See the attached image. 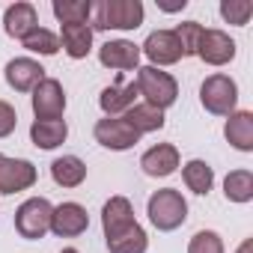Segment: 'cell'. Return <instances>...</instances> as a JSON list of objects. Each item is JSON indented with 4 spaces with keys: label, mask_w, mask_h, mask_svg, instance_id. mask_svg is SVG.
Segmentation results:
<instances>
[{
    "label": "cell",
    "mask_w": 253,
    "mask_h": 253,
    "mask_svg": "<svg viewBox=\"0 0 253 253\" xmlns=\"http://www.w3.org/2000/svg\"><path fill=\"white\" fill-rule=\"evenodd\" d=\"M137 92L146 98V104L158 107V110H167L176 104L179 98V84L170 72H161L155 66H140L137 69Z\"/></svg>",
    "instance_id": "obj_3"
},
{
    "label": "cell",
    "mask_w": 253,
    "mask_h": 253,
    "mask_svg": "<svg viewBox=\"0 0 253 253\" xmlns=\"http://www.w3.org/2000/svg\"><path fill=\"white\" fill-rule=\"evenodd\" d=\"M223 194L229 203H250L253 200V173L250 170H232L223 179Z\"/></svg>",
    "instance_id": "obj_26"
},
{
    "label": "cell",
    "mask_w": 253,
    "mask_h": 253,
    "mask_svg": "<svg viewBox=\"0 0 253 253\" xmlns=\"http://www.w3.org/2000/svg\"><path fill=\"white\" fill-rule=\"evenodd\" d=\"M89 229V214L81 203H60L51 214V232L60 238H75Z\"/></svg>",
    "instance_id": "obj_12"
},
{
    "label": "cell",
    "mask_w": 253,
    "mask_h": 253,
    "mask_svg": "<svg viewBox=\"0 0 253 253\" xmlns=\"http://www.w3.org/2000/svg\"><path fill=\"white\" fill-rule=\"evenodd\" d=\"M69 137V125L66 119H33L30 125V140L39 149H57Z\"/></svg>",
    "instance_id": "obj_18"
},
{
    "label": "cell",
    "mask_w": 253,
    "mask_h": 253,
    "mask_svg": "<svg viewBox=\"0 0 253 253\" xmlns=\"http://www.w3.org/2000/svg\"><path fill=\"white\" fill-rule=\"evenodd\" d=\"M122 119L131 125V128L143 137V134H149V131H161L164 128V110H158V107H152V104H134V107H128L122 113Z\"/></svg>",
    "instance_id": "obj_21"
},
{
    "label": "cell",
    "mask_w": 253,
    "mask_h": 253,
    "mask_svg": "<svg viewBox=\"0 0 253 253\" xmlns=\"http://www.w3.org/2000/svg\"><path fill=\"white\" fill-rule=\"evenodd\" d=\"M188 253H223V238H220L214 229H200V232L191 238Z\"/></svg>",
    "instance_id": "obj_30"
},
{
    "label": "cell",
    "mask_w": 253,
    "mask_h": 253,
    "mask_svg": "<svg viewBox=\"0 0 253 253\" xmlns=\"http://www.w3.org/2000/svg\"><path fill=\"white\" fill-rule=\"evenodd\" d=\"M63 253H81V250H75V247H66V250H63Z\"/></svg>",
    "instance_id": "obj_34"
},
{
    "label": "cell",
    "mask_w": 253,
    "mask_h": 253,
    "mask_svg": "<svg viewBox=\"0 0 253 253\" xmlns=\"http://www.w3.org/2000/svg\"><path fill=\"white\" fill-rule=\"evenodd\" d=\"M98 63L104 69H116V72H137L140 69V45L128 42V39H110L98 48Z\"/></svg>",
    "instance_id": "obj_10"
},
{
    "label": "cell",
    "mask_w": 253,
    "mask_h": 253,
    "mask_svg": "<svg viewBox=\"0 0 253 253\" xmlns=\"http://www.w3.org/2000/svg\"><path fill=\"white\" fill-rule=\"evenodd\" d=\"M253 15V3L250 0H223L220 3V18L226 24H235V27H244Z\"/></svg>",
    "instance_id": "obj_28"
},
{
    "label": "cell",
    "mask_w": 253,
    "mask_h": 253,
    "mask_svg": "<svg viewBox=\"0 0 253 253\" xmlns=\"http://www.w3.org/2000/svg\"><path fill=\"white\" fill-rule=\"evenodd\" d=\"M197 57L209 66H226L235 57V42L223 30H203L200 45H197Z\"/></svg>",
    "instance_id": "obj_13"
},
{
    "label": "cell",
    "mask_w": 253,
    "mask_h": 253,
    "mask_svg": "<svg viewBox=\"0 0 253 253\" xmlns=\"http://www.w3.org/2000/svg\"><path fill=\"white\" fill-rule=\"evenodd\" d=\"M140 54H146L155 69L158 66H173V63H179L185 57L173 30H155V33H149L146 42L140 45Z\"/></svg>",
    "instance_id": "obj_9"
},
{
    "label": "cell",
    "mask_w": 253,
    "mask_h": 253,
    "mask_svg": "<svg viewBox=\"0 0 253 253\" xmlns=\"http://www.w3.org/2000/svg\"><path fill=\"white\" fill-rule=\"evenodd\" d=\"M92 30H137L143 24L140 0H101L92 3Z\"/></svg>",
    "instance_id": "obj_1"
},
{
    "label": "cell",
    "mask_w": 253,
    "mask_h": 253,
    "mask_svg": "<svg viewBox=\"0 0 253 253\" xmlns=\"http://www.w3.org/2000/svg\"><path fill=\"white\" fill-rule=\"evenodd\" d=\"M200 101L214 116H229L238 104V86L229 75H209L200 86Z\"/></svg>",
    "instance_id": "obj_5"
},
{
    "label": "cell",
    "mask_w": 253,
    "mask_h": 253,
    "mask_svg": "<svg viewBox=\"0 0 253 253\" xmlns=\"http://www.w3.org/2000/svg\"><path fill=\"white\" fill-rule=\"evenodd\" d=\"M33 113L36 119H63V110H66V92H63V84L57 78H45L39 81V86L33 89Z\"/></svg>",
    "instance_id": "obj_8"
},
{
    "label": "cell",
    "mask_w": 253,
    "mask_h": 253,
    "mask_svg": "<svg viewBox=\"0 0 253 253\" xmlns=\"http://www.w3.org/2000/svg\"><path fill=\"white\" fill-rule=\"evenodd\" d=\"M6 84L15 89V92H33L39 86V81H45V69L30 60V57H15L6 63Z\"/></svg>",
    "instance_id": "obj_14"
},
{
    "label": "cell",
    "mask_w": 253,
    "mask_h": 253,
    "mask_svg": "<svg viewBox=\"0 0 253 253\" xmlns=\"http://www.w3.org/2000/svg\"><path fill=\"white\" fill-rule=\"evenodd\" d=\"M60 48L72 60H84L92 51V27L89 24H63V30H60Z\"/></svg>",
    "instance_id": "obj_20"
},
{
    "label": "cell",
    "mask_w": 253,
    "mask_h": 253,
    "mask_svg": "<svg viewBox=\"0 0 253 253\" xmlns=\"http://www.w3.org/2000/svg\"><path fill=\"white\" fill-rule=\"evenodd\" d=\"M146 214H149V220H152L155 229L173 232V229H179V226L188 220V203H185L182 191H176V188H161V191H155V194L149 197Z\"/></svg>",
    "instance_id": "obj_2"
},
{
    "label": "cell",
    "mask_w": 253,
    "mask_h": 253,
    "mask_svg": "<svg viewBox=\"0 0 253 253\" xmlns=\"http://www.w3.org/2000/svg\"><path fill=\"white\" fill-rule=\"evenodd\" d=\"M182 179H185L188 191H194V194L206 197V194L211 191V185H214V170H211L206 161L194 158V161H188V164L182 167Z\"/></svg>",
    "instance_id": "obj_23"
},
{
    "label": "cell",
    "mask_w": 253,
    "mask_h": 253,
    "mask_svg": "<svg viewBox=\"0 0 253 253\" xmlns=\"http://www.w3.org/2000/svg\"><path fill=\"white\" fill-rule=\"evenodd\" d=\"M3 27L12 39H24L30 30L39 27V12L33 3H12L6 12H3Z\"/></svg>",
    "instance_id": "obj_19"
},
{
    "label": "cell",
    "mask_w": 253,
    "mask_h": 253,
    "mask_svg": "<svg viewBox=\"0 0 253 253\" xmlns=\"http://www.w3.org/2000/svg\"><path fill=\"white\" fill-rule=\"evenodd\" d=\"M140 167H143L146 176L164 179V176L176 173V167H179V149H176L173 143H158V146H152V149L143 152Z\"/></svg>",
    "instance_id": "obj_15"
},
{
    "label": "cell",
    "mask_w": 253,
    "mask_h": 253,
    "mask_svg": "<svg viewBox=\"0 0 253 253\" xmlns=\"http://www.w3.org/2000/svg\"><path fill=\"white\" fill-rule=\"evenodd\" d=\"M21 45H24L30 54L54 57V54L60 51V36H57V33H51V30H45V27H36V30H30V33L21 39Z\"/></svg>",
    "instance_id": "obj_27"
},
{
    "label": "cell",
    "mask_w": 253,
    "mask_h": 253,
    "mask_svg": "<svg viewBox=\"0 0 253 253\" xmlns=\"http://www.w3.org/2000/svg\"><path fill=\"white\" fill-rule=\"evenodd\" d=\"M223 137L229 140L232 149L253 152V113L250 110H232L226 125H223Z\"/></svg>",
    "instance_id": "obj_17"
},
{
    "label": "cell",
    "mask_w": 253,
    "mask_h": 253,
    "mask_svg": "<svg viewBox=\"0 0 253 253\" xmlns=\"http://www.w3.org/2000/svg\"><path fill=\"white\" fill-rule=\"evenodd\" d=\"M164 12H179V9H185L188 6V0H179V3H158Z\"/></svg>",
    "instance_id": "obj_32"
},
{
    "label": "cell",
    "mask_w": 253,
    "mask_h": 253,
    "mask_svg": "<svg viewBox=\"0 0 253 253\" xmlns=\"http://www.w3.org/2000/svg\"><path fill=\"white\" fill-rule=\"evenodd\" d=\"M39 179L36 167L24 158H6L0 152V194H18L33 188Z\"/></svg>",
    "instance_id": "obj_7"
},
{
    "label": "cell",
    "mask_w": 253,
    "mask_h": 253,
    "mask_svg": "<svg viewBox=\"0 0 253 253\" xmlns=\"http://www.w3.org/2000/svg\"><path fill=\"white\" fill-rule=\"evenodd\" d=\"M51 179L60 188H78L86 179V164L78 155H63V158H57L51 164Z\"/></svg>",
    "instance_id": "obj_22"
},
{
    "label": "cell",
    "mask_w": 253,
    "mask_h": 253,
    "mask_svg": "<svg viewBox=\"0 0 253 253\" xmlns=\"http://www.w3.org/2000/svg\"><path fill=\"white\" fill-rule=\"evenodd\" d=\"M137 84L131 81V84H122V81H116L113 86H104L101 89V95H98V107L107 113V116H119V113H125L128 107H134L137 104Z\"/></svg>",
    "instance_id": "obj_16"
},
{
    "label": "cell",
    "mask_w": 253,
    "mask_h": 253,
    "mask_svg": "<svg viewBox=\"0 0 253 253\" xmlns=\"http://www.w3.org/2000/svg\"><path fill=\"white\" fill-rule=\"evenodd\" d=\"M54 15L60 24H86L92 15L89 0H54Z\"/></svg>",
    "instance_id": "obj_25"
},
{
    "label": "cell",
    "mask_w": 253,
    "mask_h": 253,
    "mask_svg": "<svg viewBox=\"0 0 253 253\" xmlns=\"http://www.w3.org/2000/svg\"><path fill=\"white\" fill-rule=\"evenodd\" d=\"M18 125V113L9 101H0V137H9Z\"/></svg>",
    "instance_id": "obj_31"
},
{
    "label": "cell",
    "mask_w": 253,
    "mask_h": 253,
    "mask_svg": "<svg viewBox=\"0 0 253 253\" xmlns=\"http://www.w3.org/2000/svg\"><path fill=\"white\" fill-rule=\"evenodd\" d=\"M137 223L134 217V206L128 197H110L101 209V229H104V238H116L122 232H128L131 226Z\"/></svg>",
    "instance_id": "obj_11"
},
{
    "label": "cell",
    "mask_w": 253,
    "mask_h": 253,
    "mask_svg": "<svg viewBox=\"0 0 253 253\" xmlns=\"http://www.w3.org/2000/svg\"><path fill=\"white\" fill-rule=\"evenodd\" d=\"M95 140L104 146V149H113V152H125L140 143V134L131 128L122 116H104L95 122Z\"/></svg>",
    "instance_id": "obj_6"
},
{
    "label": "cell",
    "mask_w": 253,
    "mask_h": 253,
    "mask_svg": "<svg viewBox=\"0 0 253 253\" xmlns=\"http://www.w3.org/2000/svg\"><path fill=\"white\" fill-rule=\"evenodd\" d=\"M203 24H197V21H182L173 33H176V39H179V45H182V54L185 57H197V45H200V36H203Z\"/></svg>",
    "instance_id": "obj_29"
},
{
    "label": "cell",
    "mask_w": 253,
    "mask_h": 253,
    "mask_svg": "<svg viewBox=\"0 0 253 253\" xmlns=\"http://www.w3.org/2000/svg\"><path fill=\"white\" fill-rule=\"evenodd\" d=\"M51 214H54V206L45 200V197H30L18 206L15 211V229L21 238L27 241H39L51 232Z\"/></svg>",
    "instance_id": "obj_4"
},
{
    "label": "cell",
    "mask_w": 253,
    "mask_h": 253,
    "mask_svg": "<svg viewBox=\"0 0 253 253\" xmlns=\"http://www.w3.org/2000/svg\"><path fill=\"white\" fill-rule=\"evenodd\" d=\"M146 247H149V238H146V229L140 223H134L128 232H122L116 238H107L110 253H146Z\"/></svg>",
    "instance_id": "obj_24"
},
{
    "label": "cell",
    "mask_w": 253,
    "mask_h": 253,
    "mask_svg": "<svg viewBox=\"0 0 253 253\" xmlns=\"http://www.w3.org/2000/svg\"><path fill=\"white\" fill-rule=\"evenodd\" d=\"M250 250H253V241H250V238H244V241L238 244V250H235V253H250Z\"/></svg>",
    "instance_id": "obj_33"
}]
</instances>
